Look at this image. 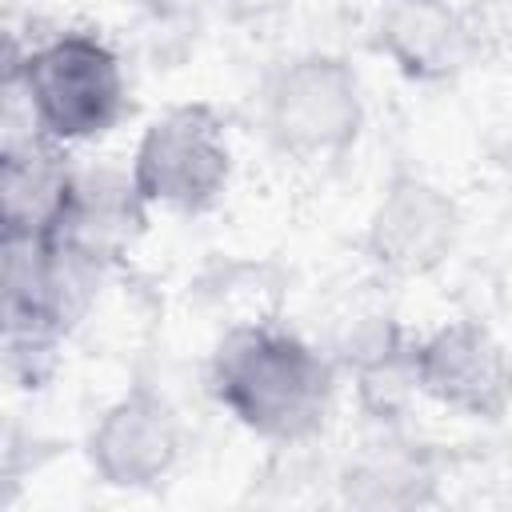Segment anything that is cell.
Returning <instances> with one entry per match:
<instances>
[{
	"mask_svg": "<svg viewBox=\"0 0 512 512\" xmlns=\"http://www.w3.org/2000/svg\"><path fill=\"white\" fill-rule=\"evenodd\" d=\"M388 40H392L396 56L408 68H428V64H440L444 60V52L452 44V28H448V16L436 4L408 0L400 12H392Z\"/></svg>",
	"mask_w": 512,
	"mask_h": 512,
	"instance_id": "cell-8",
	"label": "cell"
},
{
	"mask_svg": "<svg viewBox=\"0 0 512 512\" xmlns=\"http://www.w3.org/2000/svg\"><path fill=\"white\" fill-rule=\"evenodd\" d=\"M452 236V208L420 184H400L372 224V244L380 260L396 268L432 264Z\"/></svg>",
	"mask_w": 512,
	"mask_h": 512,
	"instance_id": "cell-7",
	"label": "cell"
},
{
	"mask_svg": "<svg viewBox=\"0 0 512 512\" xmlns=\"http://www.w3.org/2000/svg\"><path fill=\"white\" fill-rule=\"evenodd\" d=\"M228 176L220 124L204 108H180L156 120L136 152L132 188L172 208H204Z\"/></svg>",
	"mask_w": 512,
	"mask_h": 512,
	"instance_id": "cell-3",
	"label": "cell"
},
{
	"mask_svg": "<svg viewBox=\"0 0 512 512\" xmlns=\"http://www.w3.org/2000/svg\"><path fill=\"white\" fill-rule=\"evenodd\" d=\"M28 100L52 136L76 140L104 132L120 112V68L88 36H64L24 68Z\"/></svg>",
	"mask_w": 512,
	"mask_h": 512,
	"instance_id": "cell-2",
	"label": "cell"
},
{
	"mask_svg": "<svg viewBox=\"0 0 512 512\" xmlns=\"http://www.w3.org/2000/svg\"><path fill=\"white\" fill-rule=\"evenodd\" d=\"M272 128L288 148L324 152L356 132V84L336 60H304L272 96Z\"/></svg>",
	"mask_w": 512,
	"mask_h": 512,
	"instance_id": "cell-4",
	"label": "cell"
},
{
	"mask_svg": "<svg viewBox=\"0 0 512 512\" xmlns=\"http://www.w3.org/2000/svg\"><path fill=\"white\" fill-rule=\"evenodd\" d=\"M216 388L244 424L296 436L316 424L328 396V372L300 340L248 328L220 348Z\"/></svg>",
	"mask_w": 512,
	"mask_h": 512,
	"instance_id": "cell-1",
	"label": "cell"
},
{
	"mask_svg": "<svg viewBox=\"0 0 512 512\" xmlns=\"http://www.w3.org/2000/svg\"><path fill=\"white\" fill-rule=\"evenodd\" d=\"M416 376L428 392L464 412H496L508 400L512 384L500 348H492L488 336L476 328H448L432 344H424Z\"/></svg>",
	"mask_w": 512,
	"mask_h": 512,
	"instance_id": "cell-5",
	"label": "cell"
},
{
	"mask_svg": "<svg viewBox=\"0 0 512 512\" xmlns=\"http://www.w3.org/2000/svg\"><path fill=\"white\" fill-rule=\"evenodd\" d=\"M172 444L176 440L168 408L148 392H132L96 428L92 460L116 484H144L164 472V464L172 460Z\"/></svg>",
	"mask_w": 512,
	"mask_h": 512,
	"instance_id": "cell-6",
	"label": "cell"
}]
</instances>
